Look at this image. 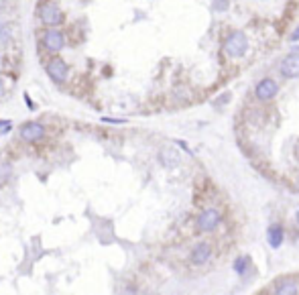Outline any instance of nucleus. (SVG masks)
Masks as SVG:
<instances>
[{
    "mask_svg": "<svg viewBox=\"0 0 299 295\" xmlns=\"http://www.w3.org/2000/svg\"><path fill=\"white\" fill-rule=\"evenodd\" d=\"M47 75L53 79V81H57V83H61V81H66L68 79V75H70V68H68V63L63 61L61 57H53L49 63H47Z\"/></svg>",
    "mask_w": 299,
    "mask_h": 295,
    "instance_id": "5",
    "label": "nucleus"
},
{
    "mask_svg": "<svg viewBox=\"0 0 299 295\" xmlns=\"http://www.w3.org/2000/svg\"><path fill=\"white\" fill-rule=\"evenodd\" d=\"M281 74L289 79H295L299 77V53H289L283 61H281V66H279Z\"/></svg>",
    "mask_w": 299,
    "mask_h": 295,
    "instance_id": "7",
    "label": "nucleus"
},
{
    "mask_svg": "<svg viewBox=\"0 0 299 295\" xmlns=\"http://www.w3.org/2000/svg\"><path fill=\"white\" fill-rule=\"evenodd\" d=\"M104 122H110V124H124L126 120L124 118H102Z\"/></svg>",
    "mask_w": 299,
    "mask_h": 295,
    "instance_id": "17",
    "label": "nucleus"
},
{
    "mask_svg": "<svg viewBox=\"0 0 299 295\" xmlns=\"http://www.w3.org/2000/svg\"><path fill=\"white\" fill-rule=\"evenodd\" d=\"M212 257V248L208 242H200L194 246V250H191V263L194 265H206Z\"/></svg>",
    "mask_w": 299,
    "mask_h": 295,
    "instance_id": "9",
    "label": "nucleus"
},
{
    "mask_svg": "<svg viewBox=\"0 0 299 295\" xmlns=\"http://www.w3.org/2000/svg\"><path fill=\"white\" fill-rule=\"evenodd\" d=\"M41 43L45 45V49H47V51L57 53V51H61L63 47H66V37H63V33H61V31H57L55 27H49L45 33H43Z\"/></svg>",
    "mask_w": 299,
    "mask_h": 295,
    "instance_id": "3",
    "label": "nucleus"
},
{
    "mask_svg": "<svg viewBox=\"0 0 299 295\" xmlns=\"http://www.w3.org/2000/svg\"><path fill=\"white\" fill-rule=\"evenodd\" d=\"M16 2H18V0H0V8L14 10V8H16Z\"/></svg>",
    "mask_w": 299,
    "mask_h": 295,
    "instance_id": "15",
    "label": "nucleus"
},
{
    "mask_svg": "<svg viewBox=\"0 0 299 295\" xmlns=\"http://www.w3.org/2000/svg\"><path fill=\"white\" fill-rule=\"evenodd\" d=\"M177 153H173L171 149H165V151H161V163L165 165V167H173V165H177Z\"/></svg>",
    "mask_w": 299,
    "mask_h": 295,
    "instance_id": "12",
    "label": "nucleus"
},
{
    "mask_svg": "<svg viewBox=\"0 0 299 295\" xmlns=\"http://www.w3.org/2000/svg\"><path fill=\"white\" fill-rule=\"evenodd\" d=\"M291 41H299V27H297L295 33H291Z\"/></svg>",
    "mask_w": 299,
    "mask_h": 295,
    "instance_id": "19",
    "label": "nucleus"
},
{
    "mask_svg": "<svg viewBox=\"0 0 299 295\" xmlns=\"http://www.w3.org/2000/svg\"><path fill=\"white\" fill-rule=\"evenodd\" d=\"M267 240L273 248H279L283 242V228L281 226H271L269 232H267Z\"/></svg>",
    "mask_w": 299,
    "mask_h": 295,
    "instance_id": "10",
    "label": "nucleus"
},
{
    "mask_svg": "<svg viewBox=\"0 0 299 295\" xmlns=\"http://www.w3.org/2000/svg\"><path fill=\"white\" fill-rule=\"evenodd\" d=\"M297 187H299V177H297Z\"/></svg>",
    "mask_w": 299,
    "mask_h": 295,
    "instance_id": "21",
    "label": "nucleus"
},
{
    "mask_svg": "<svg viewBox=\"0 0 299 295\" xmlns=\"http://www.w3.org/2000/svg\"><path fill=\"white\" fill-rule=\"evenodd\" d=\"M220 222H222L220 212H218V210H214V208H210V210H206V212L200 214L198 230H200V232H214V230L220 226Z\"/></svg>",
    "mask_w": 299,
    "mask_h": 295,
    "instance_id": "4",
    "label": "nucleus"
},
{
    "mask_svg": "<svg viewBox=\"0 0 299 295\" xmlns=\"http://www.w3.org/2000/svg\"><path fill=\"white\" fill-rule=\"evenodd\" d=\"M254 92H256V98H259V100H271V98H275L277 92H279V86H277V81L267 77V79L259 81V86H256Z\"/></svg>",
    "mask_w": 299,
    "mask_h": 295,
    "instance_id": "8",
    "label": "nucleus"
},
{
    "mask_svg": "<svg viewBox=\"0 0 299 295\" xmlns=\"http://www.w3.org/2000/svg\"><path fill=\"white\" fill-rule=\"evenodd\" d=\"M248 49V39L242 31H236V33H232L228 39H226V43H224V51L230 55V57H242Z\"/></svg>",
    "mask_w": 299,
    "mask_h": 295,
    "instance_id": "1",
    "label": "nucleus"
},
{
    "mask_svg": "<svg viewBox=\"0 0 299 295\" xmlns=\"http://www.w3.org/2000/svg\"><path fill=\"white\" fill-rule=\"evenodd\" d=\"M2 96H4V79L0 77V98H2Z\"/></svg>",
    "mask_w": 299,
    "mask_h": 295,
    "instance_id": "18",
    "label": "nucleus"
},
{
    "mask_svg": "<svg viewBox=\"0 0 299 295\" xmlns=\"http://www.w3.org/2000/svg\"><path fill=\"white\" fill-rule=\"evenodd\" d=\"M10 131V120H0V133H8Z\"/></svg>",
    "mask_w": 299,
    "mask_h": 295,
    "instance_id": "16",
    "label": "nucleus"
},
{
    "mask_svg": "<svg viewBox=\"0 0 299 295\" xmlns=\"http://www.w3.org/2000/svg\"><path fill=\"white\" fill-rule=\"evenodd\" d=\"M275 293L277 295H295V293H299V285L295 283V281H281V283H277V287H275Z\"/></svg>",
    "mask_w": 299,
    "mask_h": 295,
    "instance_id": "11",
    "label": "nucleus"
},
{
    "mask_svg": "<svg viewBox=\"0 0 299 295\" xmlns=\"http://www.w3.org/2000/svg\"><path fill=\"white\" fill-rule=\"evenodd\" d=\"M45 137V126L41 122H27L23 129H20V139L25 143H37Z\"/></svg>",
    "mask_w": 299,
    "mask_h": 295,
    "instance_id": "6",
    "label": "nucleus"
},
{
    "mask_svg": "<svg viewBox=\"0 0 299 295\" xmlns=\"http://www.w3.org/2000/svg\"><path fill=\"white\" fill-rule=\"evenodd\" d=\"M228 2H230V0H214V10H216V12L226 10V8H228Z\"/></svg>",
    "mask_w": 299,
    "mask_h": 295,
    "instance_id": "14",
    "label": "nucleus"
},
{
    "mask_svg": "<svg viewBox=\"0 0 299 295\" xmlns=\"http://www.w3.org/2000/svg\"><path fill=\"white\" fill-rule=\"evenodd\" d=\"M39 18H41V23L45 25V27H57L63 23V12L57 4L53 2H47V4H43L39 8Z\"/></svg>",
    "mask_w": 299,
    "mask_h": 295,
    "instance_id": "2",
    "label": "nucleus"
},
{
    "mask_svg": "<svg viewBox=\"0 0 299 295\" xmlns=\"http://www.w3.org/2000/svg\"><path fill=\"white\" fill-rule=\"evenodd\" d=\"M248 267H250V259L246 255H242V257H238L236 261H234V271H236L238 275H244V273L248 271Z\"/></svg>",
    "mask_w": 299,
    "mask_h": 295,
    "instance_id": "13",
    "label": "nucleus"
},
{
    "mask_svg": "<svg viewBox=\"0 0 299 295\" xmlns=\"http://www.w3.org/2000/svg\"><path fill=\"white\" fill-rule=\"evenodd\" d=\"M297 222H299V212H297Z\"/></svg>",
    "mask_w": 299,
    "mask_h": 295,
    "instance_id": "20",
    "label": "nucleus"
}]
</instances>
